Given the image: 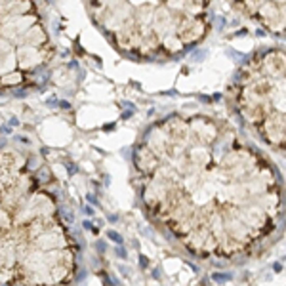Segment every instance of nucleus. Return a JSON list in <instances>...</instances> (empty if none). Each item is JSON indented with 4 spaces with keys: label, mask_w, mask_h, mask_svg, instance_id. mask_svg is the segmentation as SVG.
<instances>
[{
    "label": "nucleus",
    "mask_w": 286,
    "mask_h": 286,
    "mask_svg": "<svg viewBox=\"0 0 286 286\" xmlns=\"http://www.w3.org/2000/svg\"><path fill=\"white\" fill-rule=\"evenodd\" d=\"M145 210L196 257L254 254L277 231V172L223 120L168 116L134 149Z\"/></svg>",
    "instance_id": "nucleus-1"
},
{
    "label": "nucleus",
    "mask_w": 286,
    "mask_h": 286,
    "mask_svg": "<svg viewBox=\"0 0 286 286\" xmlns=\"http://www.w3.org/2000/svg\"><path fill=\"white\" fill-rule=\"evenodd\" d=\"M78 244L25 153L0 139V286H67Z\"/></svg>",
    "instance_id": "nucleus-2"
},
{
    "label": "nucleus",
    "mask_w": 286,
    "mask_h": 286,
    "mask_svg": "<svg viewBox=\"0 0 286 286\" xmlns=\"http://www.w3.org/2000/svg\"><path fill=\"white\" fill-rule=\"evenodd\" d=\"M94 19L122 52L170 57L204 38V2H94Z\"/></svg>",
    "instance_id": "nucleus-3"
},
{
    "label": "nucleus",
    "mask_w": 286,
    "mask_h": 286,
    "mask_svg": "<svg viewBox=\"0 0 286 286\" xmlns=\"http://www.w3.org/2000/svg\"><path fill=\"white\" fill-rule=\"evenodd\" d=\"M235 105L240 118L265 143L286 151V52L257 54L240 69Z\"/></svg>",
    "instance_id": "nucleus-4"
},
{
    "label": "nucleus",
    "mask_w": 286,
    "mask_h": 286,
    "mask_svg": "<svg viewBox=\"0 0 286 286\" xmlns=\"http://www.w3.org/2000/svg\"><path fill=\"white\" fill-rule=\"evenodd\" d=\"M54 48L34 2H0V90L29 82Z\"/></svg>",
    "instance_id": "nucleus-5"
},
{
    "label": "nucleus",
    "mask_w": 286,
    "mask_h": 286,
    "mask_svg": "<svg viewBox=\"0 0 286 286\" xmlns=\"http://www.w3.org/2000/svg\"><path fill=\"white\" fill-rule=\"evenodd\" d=\"M239 10L259 19L267 29L286 34V2H259V4H239Z\"/></svg>",
    "instance_id": "nucleus-6"
},
{
    "label": "nucleus",
    "mask_w": 286,
    "mask_h": 286,
    "mask_svg": "<svg viewBox=\"0 0 286 286\" xmlns=\"http://www.w3.org/2000/svg\"><path fill=\"white\" fill-rule=\"evenodd\" d=\"M107 237H109L111 240H115L116 244H122V237H120L118 233H115V231H109V233H107Z\"/></svg>",
    "instance_id": "nucleus-7"
},
{
    "label": "nucleus",
    "mask_w": 286,
    "mask_h": 286,
    "mask_svg": "<svg viewBox=\"0 0 286 286\" xmlns=\"http://www.w3.org/2000/svg\"><path fill=\"white\" fill-rule=\"evenodd\" d=\"M139 263H141V267H149V257L147 256H139Z\"/></svg>",
    "instance_id": "nucleus-8"
},
{
    "label": "nucleus",
    "mask_w": 286,
    "mask_h": 286,
    "mask_svg": "<svg viewBox=\"0 0 286 286\" xmlns=\"http://www.w3.org/2000/svg\"><path fill=\"white\" fill-rule=\"evenodd\" d=\"M116 254H118V256H122V257H126V250H124V248H118Z\"/></svg>",
    "instance_id": "nucleus-9"
}]
</instances>
